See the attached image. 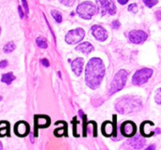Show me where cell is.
Segmentation results:
<instances>
[{
  "label": "cell",
  "instance_id": "cell-1",
  "mask_svg": "<svg viewBox=\"0 0 161 150\" xmlns=\"http://www.w3.org/2000/svg\"><path fill=\"white\" fill-rule=\"evenodd\" d=\"M105 65L100 58L92 57L90 59L85 70V81L87 85L92 89L98 88L105 76Z\"/></svg>",
  "mask_w": 161,
  "mask_h": 150
},
{
  "label": "cell",
  "instance_id": "cell-2",
  "mask_svg": "<svg viewBox=\"0 0 161 150\" xmlns=\"http://www.w3.org/2000/svg\"><path fill=\"white\" fill-rule=\"evenodd\" d=\"M142 107V101L134 96H129V97H125L120 100L115 104L116 110L120 114L124 115H128L131 113H136L139 112Z\"/></svg>",
  "mask_w": 161,
  "mask_h": 150
},
{
  "label": "cell",
  "instance_id": "cell-3",
  "mask_svg": "<svg viewBox=\"0 0 161 150\" xmlns=\"http://www.w3.org/2000/svg\"><path fill=\"white\" fill-rule=\"evenodd\" d=\"M127 78H128V71H126L125 70H119L112 80L108 95L111 96L114 93L121 91L125 87L126 81H127Z\"/></svg>",
  "mask_w": 161,
  "mask_h": 150
},
{
  "label": "cell",
  "instance_id": "cell-4",
  "mask_svg": "<svg viewBox=\"0 0 161 150\" xmlns=\"http://www.w3.org/2000/svg\"><path fill=\"white\" fill-rule=\"evenodd\" d=\"M77 14L84 20H90L92 19L97 12V8L96 6L91 2V1H86L78 5L76 8Z\"/></svg>",
  "mask_w": 161,
  "mask_h": 150
},
{
  "label": "cell",
  "instance_id": "cell-5",
  "mask_svg": "<svg viewBox=\"0 0 161 150\" xmlns=\"http://www.w3.org/2000/svg\"><path fill=\"white\" fill-rule=\"evenodd\" d=\"M97 9L102 14L115 15L117 8L115 5V0H96Z\"/></svg>",
  "mask_w": 161,
  "mask_h": 150
},
{
  "label": "cell",
  "instance_id": "cell-6",
  "mask_svg": "<svg viewBox=\"0 0 161 150\" xmlns=\"http://www.w3.org/2000/svg\"><path fill=\"white\" fill-rule=\"evenodd\" d=\"M153 73L154 70L152 69H142L134 74L132 78V84L134 85H142L148 82V80L152 77Z\"/></svg>",
  "mask_w": 161,
  "mask_h": 150
},
{
  "label": "cell",
  "instance_id": "cell-7",
  "mask_svg": "<svg viewBox=\"0 0 161 150\" xmlns=\"http://www.w3.org/2000/svg\"><path fill=\"white\" fill-rule=\"evenodd\" d=\"M85 37V31L82 28H75L67 33L65 40L68 44H76L80 42Z\"/></svg>",
  "mask_w": 161,
  "mask_h": 150
},
{
  "label": "cell",
  "instance_id": "cell-8",
  "mask_svg": "<svg viewBox=\"0 0 161 150\" xmlns=\"http://www.w3.org/2000/svg\"><path fill=\"white\" fill-rule=\"evenodd\" d=\"M147 38L148 35L142 30H132L128 33V39L134 44H141L144 42Z\"/></svg>",
  "mask_w": 161,
  "mask_h": 150
},
{
  "label": "cell",
  "instance_id": "cell-9",
  "mask_svg": "<svg viewBox=\"0 0 161 150\" xmlns=\"http://www.w3.org/2000/svg\"><path fill=\"white\" fill-rule=\"evenodd\" d=\"M122 134L125 137H132L137 132V126L132 121H125L121 127Z\"/></svg>",
  "mask_w": 161,
  "mask_h": 150
},
{
  "label": "cell",
  "instance_id": "cell-10",
  "mask_svg": "<svg viewBox=\"0 0 161 150\" xmlns=\"http://www.w3.org/2000/svg\"><path fill=\"white\" fill-rule=\"evenodd\" d=\"M92 34L99 41H105L108 37V31L101 25H97V24L92 27Z\"/></svg>",
  "mask_w": 161,
  "mask_h": 150
},
{
  "label": "cell",
  "instance_id": "cell-11",
  "mask_svg": "<svg viewBox=\"0 0 161 150\" xmlns=\"http://www.w3.org/2000/svg\"><path fill=\"white\" fill-rule=\"evenodd\" d=\"M113 117H114V123H113V124H112L111 122L107 121V122H105V123L103 124V126H102V133H103L105 136H107V137H109V136H111L112 134H113V135H116V134H117V133H116V122H115L116 116H114Z\"/></svg>",
  "mask_w": 161,
  "mask_h": 150
},
{
  "label": "cell",
  "instance_id": "cell-12",
  "mask_svg": "<svg viewBox=\"0 0 161 150\" xmlns=\"http://www.w3.org/2000/svg\"><path fill=\"white\" fill-rule=\"evenodd\" d=\"M14 132L16 133L17 136L20 137H25V135L28 134L29 132V126L26 122L25 121H20L15 125V129Z\"/></svg>",
  "mask_w": 161,
  "mask_h": 150
},
{
  "label": "cell",
  "instance_id": "cell-13",
  "mask_svg": "<svg viewBox=\"0 0 161 150\" xmlns=\"http://www.w3.org/2000/svg\"><path fill=\"white\" fill-rule=\"evenodd\" d=\"M145 144H146V141L141 136H136L132 140L128 141V146L134 149H142Z\"/></svg>",
  "mask_w": 161,
  "mask_h": 150
},
{
  "label": "cell",
  "instance_id": "cell-14",
  "mask_svg": "<svg viewBox=\"0 0 161 150\" xmlns=\"http://www.w3.org/2000/svg\"><path fill=\"white\" fill-rule=\"evenodd\" d=\"M83 65H84V59L81 57H78L72 62V70L75 73V75L79 76L81 74L83 70Z\"/></svg>",
  "mask_w": 161,
  "mask_h": 150
},
{
  "label": "cell",
  "instance_id": "cell-15",
  "mask_svg": "<svg viewBox=\"0 0 161 150\" xmlns=\"http://www.w3.org/2000/svg\"><path fill=\"white\" fill-rule=\"evenodd\" d=\"M35 125L39 128H46L50 125V118L46 116H36Z\"/></svg>",
  "mask_w": 161,
  "mask_h": 150
},
{
  "label": "cell",
  "instance_id": "cell-16",
  "mask_svg": "<svg viewBox=\"0 0 161 150\" xmlns=\"http://www.w3.org/2000/svg\"><path fill=\"white\" fill-rule=\"evenodd\" d=\"M154 127V123L150 122V121H145L142 123V128H141V132L143 136L149 137L152 136L153 134H155V132L153 131H149V129H153Z\"/></svg>",
  "mask_w": 161,
  "mask_h": 150
},
{
  "label": "cell",
  "instance_id": "cell-17",
  "mask_svg": "<svg viewBox=\"0 0 161 150\" xmlns=\"http://www.w3.org/2000/svg\"><path fill=\"white\" fill-rule=\"evenodd\" d=\"M75 50L83 54H90L93 50V46L90 42H83L75 47Z\"/></svg>",
  "mask_w": 161,
  "mask_h": 150
},
{
  "label": "cell",
  "instance_id": "cell-18",
  "mask_svg": "<svg viewBox=\"0 0 161 150\" xmlns=\"http://www.w3.org/2000/svg\"><path fill=\"white\" fill-rule=\"evenodd\" d=\"M14 79H15V76H14L13 73H11V72L5 73V74H3L2 77H1V81H2L3 83L7 84V85H10L11 82H12Z\"/></svg>",
  "mask_w": 161,
  "mask_h": 150
},
{
  "label": "cell",
  "instance_id": "cell-19",
  "mask_svg": "<svg viewBox=\"0 0 161 150\" xmlns=\"http://www.w3.org/2000/svg\"><path fill=\"white\" fill-rule=\"evenodd\" d=\"M36 41H37V44H38V46H39L40 48L45 49V48H47V46H48L47 41H46V39H45L43 37H39V38L37 39Z\"/></svg>",
  "mask_w": 161,
  "mask_h": 150
},
{
  "label": "cell",
  "instance_id": "cell-20",
  "mask_svg": "<svg viewBox=\"0 0 161 150\" xmlns=\"http://www.w3.org/2000/svg\"><path fill=\"white\" fill-rule=\"evenodd\" d=\"M3 50H4V52H5V53H7V54L11 53V52H13V51L15 50V44H14L12 41L8 42V43L4 46Z\"/></svg>",
  "mask_w": 161,
  "mask_h": 150
},
{
  "label": "cell",
  "instance_id": "cell-21",
  "mask_svg": "<svg viewBox=\"0 0 161 150\" xmlns=\"http://www.w3.org/2000/svg\"><path fill=\"white\" fill-rule=\"evenodd\" d=\"M51 14H52L53 18L56 20L57 23H59L62 22V15H61V13L59 11H58V10H52L51 11Z\"/></svg>",
  "mask_w": 161,
  "mask_h": 150
},
{
  "label": "cell",
  "instance_id": "cell-22",
  "mask_svg": "<svg viewBox=\"0 0 161 150\" xmlns=\"http://www.w3.org/2000/svg\"><path fill=\"white\" fill-rule=\"evenodd\" d=\"M143 3L148 7V8H153L155 5L158 3V0H143Z\"/></svg>",
  "mask_w": 161,
  "mask_h": 150
},
{
  "label": "cell",
  "instance_id": "cell-23",
  "mask_svg": "<svg viewBox=\"0 0 161 150\" xmlns=\"http://www.w3.org/2000/svg\"><path fill=\"white\" fill-rule=\"evenodd\" d=\"M59 1L61 4H63L66 7H72L75 2V0H59Z\"/></svg>",
  "mask_w": 161,
  "mask_h": 150
},
{
  "label": "cell",
  "instance_id": "cell-24",
  "mask_svg": "<svg viewBox=\"0 0 161 150\" xmlns=\"http://www.w3.org/2000/svg\"><path fill=\"white\" fill-rule=\"evenodd\" d=\"M155 101L159 105L161 103V92H160V88H158L157 90V93H156V97H155Z\"/></svg>",
  "mask_w": 161,
  "mask_h": 150
},
{
  "label": "cell",
  "instance_id": "cell-25",
  "mask_svg": "<svg viewBox=\"0 0 161 150\" xmlns=\"http://www.w3.org/2000/svg\"><path fill=\"white\" fill-rule=\"evenodd\" d=\"M83 121H84V124H83V135L86 136L87 135V124H86L87 116H83Z\"/></svg>",
  "mask_w": 161,
  "mask_h": 150
},
{
  "label": "cell",
  "instance_id": "cell-26",
  "mask_svg": "<svg viewBox=\"0 0 161 150\" xmlns=\"http://www.w3.org/2000/svg\"><path fill=\"white\" fill-rule=\"evenodd\" d=\"M63 133H66V132H64L63 129H58L55 131V135H57V136H61V135H63Z\"/></svg>",
  "mask_w": 161,
  "mask_h": 150
},
{
  "label": "cell",
  "instance_id": "cell-27",
  "mask_svg": "<svg viewBox=\"0 0 161 150\" xmlns=\"http://www.w3.org/2000/svg\"><path fill=\"white\" fill-rule=\"evenodd\" d=\"M120 26H121V23H120L119 21H114V22H112V27H113L114 29H119Z\"/></svg>",
  "mask_w": 161,
  "mask_h": 150
},
{
  "label": "cell",
  "instance_id": "cell-28",
  "mask_svg": "<svg viewBox=\"0 0 161 150\" xmlns=\"http://www.w3.org/2000/svg\"><path fill=\"white\" fill-rule=\"evenodd\" d=\"M8 128H3V129H0V137L4 136L5 134H8Z\"/></svg>",
  "mask_w": 161,
  "mask_h": 150
},
{
  "label": "cell",
  "instance_id": "cell-29",
  "mask_svg": "<svg viewBox=\"0 0 161 150\" xmlns=\"http://www.w3.org/2000/svg\"><path fill=\"white\" fill-rule=\"evenodd\" d=\"M22 3H23V6H24V8L25 10V13L27 14L28 13V6H27V3L25 0H22Z\"/></svg>",
  "mask_w": 161,
  "mask_h": 150
},
{
  "label": "cell",
  "instance_id": "cell-30",
  "mask_svg": "<svg viewBox=\"0 0 161 150\" xmlns=\"http://www.w3.org/2000/svg\"><path fill=\"white\" fill-rule=\"evenodd\" d=\"M8 66V61L7 60H2L0 62V69H4Z\"/></svg>",
  "mask_w": 161,
  "mask_h": 150
},
{
  "label": "cell",
  "instance_id": "cell-31",
  "mask_svg": "<svg viewBox=\"0 0 161 150\" xmlns=\"http://www.w3.org/2000/svg\"><path fill=\"white\" fill-rule=\"evenodd\" d=\"M41 63L44 66V67H49V62L47 59H42L41 60Z\"/></svg>",
  "mask_w": 161,
  "mask_h": 150
},
{
  "label": "cell",
  "instance_id": "cell-32",
  "mask_svg": "<svg viewBox=\"0 0 161 150\" xmlns=\"http://www.w3.org/2000/svg\"><path fill=\"white\" fill-rule=\"evenodd\" d=\"M137 8V4H131L129 7H128V10L129 11H134V9Z\"/></svg>",
  "mask_w": 161,
  "mask_h": 150
},
{
  "label": "cell",
  "instance_id": "cell-33",
  "mask_svg": "<svg viewBox=\"0 0 161 150\" xmlns=\"http://www.w3.org/2000/svg\"><path fill=\"white\" fill-rule=\"evenodd\" d=\"M18 12H19L20 17H21V18H23V17H24V12H23V10H22L21 6H18Z\"/></svg>",
  "mask_w": 161,
  "mask_h": 150
},
{
  "label": "cell",
  "instance_id": "cell-34",
  "mask_svg": "<svg viewBox=\"0 0 161 150\" xmlns=\"http://www.w3.org/2000/svg\"><path fill=\"white\" fill-rule=\"evenodd\" d=\"M129 0H118V2L121 4V5H125Z\"/></svg>",
  "mask_w": 161,
  "mask_h": 150
},
{
  "label": "cell",
  "instance_id": "cell-35",
  "mask_svg": "<svg viewBox=\"0 0 161 150\" xmlns=\"http://www.w3.org/2000/svg\"><path fill=\"white\" fill-rule=\"evenodd\" d=\"M157 16H158V20L159 21L160 20V10H158L157 11Z\"/></svg>",
  "mask_w": 161,
  "mask_h": 150
},
{
  "label": "cell",
  "instance_id": "cell-36",
  "mask_svg": "<svg viewBox=\"0 0 161 150\" xmlns=\"http://www.w3.org/2000/svg\"><path fill=\"white\" fill-rule=\"evenodd\" d=\"M156 148V146L155 145H152V146H150L148 148H147V150H153V149H155Z\"/></svg>",
  "mask_w": 161,
  "mask_h": 150
},
{
  "label": "cell",
  "instance_id": "cell-37",
  "mask_svg": "<svg viewBox=\"0 0 161 150\" xmlns=\"http://www.w3.org/2000/svg\"><path fill=\"white\" fill-rule=\"evenodd\" d=\"M2 149H3V145L0 143V150H2Z\"/></svg>",
  "mask_w": 161,
  "mask_h": 150
},
{
  "label": "cell",
  "instance_id": "cell-38",
  "mask_svg": "<svg viewBox=\"0 0 161 150\" xmlns=\"http://www.w3.org/2000/svg\"><path fill=\"white\" fill-rule=\"evenodd\" d=\"M0 33H1V27H0Z\"/></svg>",
  "mask_w": 161,
  "mask_h": 150
}]
</instances>
